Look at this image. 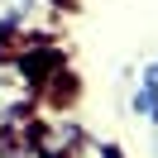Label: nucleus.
Wrapping results in <instances>:
<instances>
[{"instance_id": "nucleus-1", "label": "nucleus", "mask_w": 158, "mask_h": 158, "mask_svg": "<svg viewBox=\"0 0 158 158\" xmlns=\"http://www.w3.org/2000/svg\"><path fill=\"white\" fill-rule=\"evenodd\" d=\"M39 72L29 58L19 53H0V134L19 129L34 115V101H39Z\"/></svg>"}, {"instance_id": "nucleus-2", "label": "nucleus", "mask_w": 158, "mask_h": 158, "mask_svg": "<svg viewBox=\"0 0 158 158\" xmlns=\"http://www.w3.org/2000/svg\"><path fill=\"white\" fill-rule=\"evenodd\" d=\"M134 115H144L148 125H158V81L144 72V81L134 86Z\"/></svg>"}, {"instance_id": "nucleus-3", "label": "nucleus", "mask_w": 158, "mask_h": 158, "mask_svg": "<svg viewBox=\"0 0 158 158\" xmlns=\"http://www.w3.org/2000/svg\"><path fill=\"white\" fill-rule=\"evenodd\" d=\"M58 158H120V153H115L110 144H101V139H86V134H77V139H72V144L62 148Z\"/></svg>"}, {"instance_id": "nucleus-4", "label": "nucleus", "mask_w": 158, "mask_h": 158, "mask_svg": "<svg viewBox=\"0 0 158 158\" xmlns=\"http://www.w3.org/2000/svg\"><path fill=\"white\" fill-rule=\"evenodd\" d=\"M0 53H10V34H0Z\"/></svg>"}, {"instance_id": "nucleus-5", "label": "nucleus", "mask_w": 158, "mask_h": 158, "mask_svg": "<svg viewBox=\"0 0 158 158\" xmlns=\"http://www.w3.org/2000/svg\"><path fill=\"white\" fill-rule=\"evenodd\" d=\"M148 77H153V81H158V62H153V67H148Z\"/></svg>"}]
</instances>
